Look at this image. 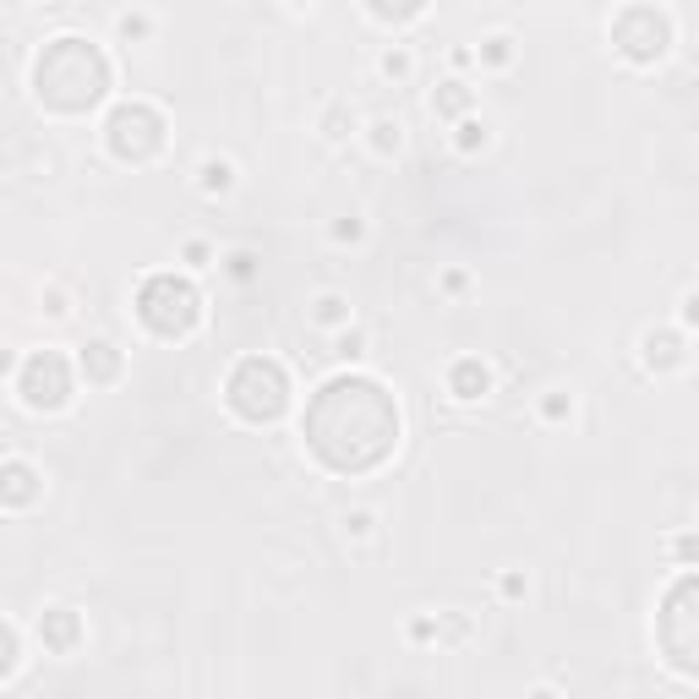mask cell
I'll return each instance as SVG.
<instances>
[{"instance_id":"14","label":"cell","mask_w":699,"mask_h":699,"mask_svg":"<svg viewBox=\"0 0 699 699\" xmlns=\"http://www.w3.org/2000/svg\"><path fill=\"white\" fill-rule=\"evenodd\" d=\"M432 110L437 116H465L470 110V88L465 83H443V94H432Z\"/></svg>"},{"instance_id":"7","label":"cell","mask_w":699,"mask_h":699,"mask_svg":"<svg viewBox=\"0 0 699 699\" xmlns=\"http://www.w3.org/2000/svg\"><path fill=\"white\" fill-rule=\"evenodd\" d=\"M612 44H618L634 66H651V61H662L667 44H673V17L656 11V6H623V11L612 17Z\"/></svg>"},{"instance_id":"15","label":"cell","mask_w":699,"mask_h":699,"mask_svg":"<svg viewBox=\"0 0 699 699\" xmlns=\"http://www.w3.org/2000/svg\"><path fill=\"white\" fill-rule=\"evenodd\" d=\"M230 181H236V170L225 159H208L203 164V192H230Z\"/></svg>"},{"instance_id":"24","label":"cell","mask_w":699,"mask_h":699,"mask_svg":"<svg viewBox=\"0 0 699 699\" xmlns=\"http://www.w3.org/2000/svg\"><path fill=\"white\" fill-rule=\"evenodd\" d=\"M531 699H558V695H553V689H536V695H531Z\"/></svg>"},{"instance_id":"5","label":"cell","mask_w":699,"mask_h":699,"mask_svg":"<svg viewBox=\"0 0 699 699\" xmlns=\"http://www.w3.org/2000/svg\"><path fill=\"white\" fill-rule=\"evenodd\" d=\"M695 623H699V579H695V574H684V579L667 590L662 612H656V640H662L667 662H673L684 678H695V673H699Z\"/></svg>"},{"instance_id":"16","label":"cell","mask_w":699,"mask_h":699,"mask_svg":"<svg viewBox=\"0 0 699 699\" xmlns=\"http://www.w3.org/2000/svg\"><path fill=\"white\" fill-rule=\"evenodd\" d=\"M17 656H22V651H17V629H11V623H0V678H11V673H17Z\"/></svg>"},{"instance_id":"11","label":"cell","mask_w":699,"mask_h":699,"mask_svg":"<svg viewBox=\"0 0 699 699\" xmlns=\"http://www.w3.org/2000/svg\"><path fill=\"white\" fill-rule=\"evenodd\" d=\"M83 378H88V383H116V378H121V350H116L110 339L83 345Z\"/></svg>"},{"instance_id":"9","label":"cell","mask_w":699,"mask_h":699,"mask_svg":"<svg viewBox=\"0 0 699 699\" xmlns=\"http://www.w3.org/2000/svg\"><path fill=\"white\" fill-rule=\"evenodd\" d=\"M39 492H44V481H39V470L28 459H6L0 465V503L6 509H28V503H39Z\"/></svg>"},{"instance_id":"4","label":"cell","mask_w":699,"mask_h":699,"mask_svg":"<svg viewBox=\"0 0 699 699\" xmlns=\"http://www.w3.org/2000/svg\"><path fill=\"white\" fill-rule=\"evenodd\" d=\"M138 317L142 328H153L159 339H186L197 328V317H203V295L181 274H148L138 290Z\"/></svg>"},{"instance_id":"18","label":"cell","mask_w":699,"mask_h":699,"mask_svg":"<svg viewBox=\"0 0 699 699\" xmlns=\"http://www.w3.org/2000/svg\"><path fill=\"white\" fill-rule=\"evenodd\" d=\"M426 6L411 0V6H383V0H372V17H389V22H405V17H421Z\"/></svg>"},{"instance_id":"13","label":"cell","mask_w":699,"mask_h":699,"mask_svg":"<svg viewBox=\"0 0 699 699\" xmlns=\"http://www.w3.org/2000/svg\"><path fill=\"white\" fill-rule=\"evenodd\" d=\"M684 361V339L673 334V328H662V334H645V367H656V372H673Z\"/></svg>"},{"instance_id":"22","label":"cell","mask_w":699,"mask_h":699,"mask_svg":"<svg viewBox=\"0 0 699 699\" xmlns=\"http://www.w3.org/2000/svg\"><path fill=\"white\" fill-rule=\"evenodd\" d=\"M487 61L503 66V61H509V39H487Z\"/></svg>"},{"instance_id":"12","label":"cell","mask_w":699,"mask_h":699,"mask_svg":"<svg viewBox=\"0 0 699 699\" xmlns=\"http://www.w3.org/2000/svg\"><path fill=\"white\" fill-rule=\"evenodd\" d=\"M448 389H454V400H481V394L492 389V372H487L476 356H465V361H454V372H448Z\"/></svg>"},{"instance_id":"17","label":"cell","mask_w":699,"mask_h":699,"mask_svg":"<svg viewBox=\"0 0 699 699\" xmlns=\"http://www.w3.org/2000/svg\"><path fill=\"white\" fill-rule=\"evenodd\" d=\"M372 148H378V153H394V148H400V121H378V127H372Z\"/></svg>"},{"instance_id":"2","label":"cell","mask_w":699,"mask_h":699,"mask_svg":"<svg viewBox=\"0 0 699 699\" xmlns=\"http://www.w3.org/2000/svg\"><path fill=\"white\" fill-rule=\"evenodd\" d=\"M33 94L55 116H88L110 94V61H105V50L77 39V33L44 44V55L33 61Z\"/></svg>"},{"instance_id":"3","label":"cell","mask_w":699,"mask_h":699,"mask_svg":"<svg viewBox=\"0 0 699 699\" xmlns=\"http://www.w3.org/2000/svg\"><path fill=\"white\" fill-rule=\"evenodd\" d=\"M225 400H230V411H236L241 421L269 426V421H280L284 405H290V378H284L280 361H269V356H247V361L230 372Z\"/></svg>"},{"instance_id":"23","label":"cell","mask_w":699,"mask_h":699,"mask_svg":"<svg viewBox=\"0 0 699 699\" xmlns=\"http://www.w3.org/2000/svg\"><path fill=\"white\" fill-rule=\"evenodd\" d=\"M339 356H361V334H345L339 339Z\"/></svg>"},{"instance_id":"20","label":"cell","mask_w":699,"mask_h":699,"mask_svg":"<svg viewBox=\"0 0 699 699\" xmlns=\"http://www.w3.org/2000/svg\"><path fill=\"white\" fill-rule=\"evenodd\" d=\"M459 148H465V153L487 148V127H481V121H465V127H459Z\"/></svg>"},{"instance_id":"1","label":"cell","mask_w":699,"mask_h":699,"mask_svg":"<svg viewBox=\"0 0 699 699\" xmlns=\"http://www.w3.org/2000/svg\"><path fill=\"white\" fill-rule=\"evenodd\" d=\"M301 437L334 476H367L400 448V405L372 378H328L301 416Z\"/></svg>"},{"instance_id":"8","label":"cell","mask_w":699,"mask_h":699,"mask_svg":"<svg viewBox=\"0 0 699 699\" xmlns=\"http://www.w3.org/2000/svg\"><path fill=\"white\" fill-rule=\"evenodd\" d=\"M17 394L28 411H61L72 400V361L61 350H33L17 372Z\"/></svg>"},{"instance_id":"6","label":"cell","mask_w":699,"mask_h":699,"mask_svg":"<svg viewBox=\"0 0 699 699\" xmlns=\"http://www.w3.org/2000/svg\"><path fill=\"white\" fill-rule=\"evenodd\" d=\"M164 116L153 110V105H116L110 110V121H105V142H110V153L121 159V164H148L159 148H164Z\"/></svg>"},{"instance_id":"21","label":"cell","mask_w":699,"mask_h":699,"mask_svg":"<svg viewBox=\"0 0 699 699\" xmlns=\"http://www.w3.org/2000/svg\"><path fill=\"white\" fill-rule=\"evenodd\" d=\"M383 77H411V55L405 50H389L383 55Z\"/></svg>"},{"instance_id":"10","label":"cell","mask_w":699,"mask_h":699,"mask_svg":"<svg viewBox=\"0 0 699 699\" xmlns=\"http://www.w3.org/2000/svg\"><path fill=\"white\" fill-rule=\"evenodd\" d=\"M39 640H44L55 656H72V651L83 645V618H77L72 607H50V612L39 618Z\"/></svg>"},{"instance_id":"19","label":"cell","mask_w":699,"mask_h":699,"mask_svg":"<svg viewBox=\"0 0 699 699\" xmlns=\"http://www.w3.org/2000/svg\"><path fill=\"white\" fill-rule=\"evenodd\" d=\"M312 317H317V323H345V301H339V295H323Z\"/></svg>"}]
</instances>
